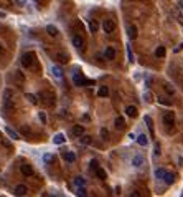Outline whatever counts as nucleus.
Wrapping results in <instances>:
<instances>
[{"mask_svg":"<svg viewBox=\"0 0 183 197\" xmlns=\"http://www.w3.org/2000/svg\"><path fill=\"white\" fill-rule=\"evenodd\" d=\"M21 66L23 68H36V55L33 53V51H26V53H23V56H21Z\"/></svg>","mask_w":183,"mask_h":197,"instance_id":"1","label":"nucleus"},{"mask_svg":"<svg viewBox=\"0 0 183 197\" xmlns=\"http://www.w3.org/2000/svg\"><path fill=\"white\" fill-rule=\"evenodd\" d=\"M13 109V98H2V111L9 114Z\"/></svg>","mask_w":183,"mask_h":197,"instance_id":"2","label":"nucleus"},{"mask_svg":"<svg viewBox=\"0 0 183 197\" xmlns=\"http://www.w3.org/2000/svg\"><path fill=\"white\" fill-rule=\"evenodd\" d=\"M53 58L56 60L58 63H61V65H64V63L69 61V56H68V53H64V51H54Z\"/></svg>","mask_w":183,"mask_h":197,"instance_id":"3","label":"nucleus"},{"mask_svg":"<svg viewBox=\"0 0 183 197\" xmlns=\"http://www.w3.org/2000/svg\"><path fill=\"white\" fill-rule=\"evenodd\" d=\"M163 124H165L167 128H173L175 126V114L173 113H165V116H163Z\"/></svg>","mask_w":183,"mask_h":197,"instance_id":"4","label":"nucleus"},{"mask_svg":"<svg viewBox=\"0 0 183 197\" xmlns=\"http://www.w3.org/2000/svg\"><path fill=\"white\" fill-rule=\"evenodd\" d=\"M73 45H74L79 51H84V40L81 35H74V37H73Z\"/></svg>","mask_w":183,"mask_h":197,"instance_id":"5","label":"nucleus"},{"mask_svg":"<svg viewBox=\"0 0 183 197\" xmlns=\"http://www.w3.org/2000/svg\"><path fill=\"white\" fill-rule=\"evenodd\" d=\"M13 81H15L18 86H21V84L25 83V75H23L20 70H15V71H13Z\"/></svg>","mask_w":183,"mask_h":197,"instance_id":"6","label":"nucleus"},{"mask_svg":"<svg viewBox=\"0 0 183 197\" xmlns=\"http://www.w3.org/2000/svg\"><path fill=\"white\" fill-rule=\"evenodd\" d=\"M38 98H41L46 105H53V103H54V96L51 95V93H48V91H41Z\"/></svg>","mask_w":183,"mask_h":197,"instance_id":"7","label":"nucleus"},{"mask_svg":"<svg viewBox=\"0 0 183 197\" xmlns=\"http://www.w3.org/2000/svg\"><path fill=\"white\" fill-rule=\"evenodd\" d=\"M73 81H74V84H76V86H83V84L91 83V81H87L83 75H79V73H74V76H73Z\"/></svg>","mask_w":183,"mask_h":197,"instance_id":"8","label":"nucleus"},{"mask_svg":"<svg viewBox=\"0 0 183 197\" xmlns=\"http://www.w3.org/2000/svg\"><path fill=\"white\" fill-rule=\"evenodd\" d=\"M102 28H104L106 33H112L114 30H116V23H114L112 20H104V23H102Z\"/></svg>","mask_w":183,"mask_h":197,"instance_id":"9","label":"nucleus"},{"mask_svg":"<svg viewBox=\"0 0 183 197\" xmlns=\"http://www.w3.org/2000/svg\"><path fill=\"white\" fill-rule=\"evenodd\" d=\"M144 162H145V159H144V156H140V154L132 157V166L134 167H140V166H144Z\"/></svg>","mask_w":183,"mask_h":197,"instance_id":"10","label":"nucleus"},{"mask_svg":"<svg viewBox=\"0 0 183 197\" xmlns=\"http://www.w3.org/2000/svg\"><path fill=\"white\" fill-rule=\"evenodd\" d=\"M20 171L23 176H33V167L30 166V164H23V166H20Z\"/></svg>","mask_w":183,"mask_h":197,"instance_id":"11","label":"nucleus"},{"mask_svg":"<svg viewBox=\"0 0 183 197\" xmlns=\"http://www.w3.org/2000/svg\"><path fill=\"white\" fill-rule=\"evenodd\" d=\"M26 192H28V189H26V185H23V184L17 185V187H15V191H13V194H15V196H26Z\"/></svg>","mask_w":183,"mask_h":197,"instance_id":"12","label":"nucleus"},{"mask_svg":"<svg viewBox=\"0 0 183 197\" xmlns=\"http://www.w3.org/2000/svg\"><path fill=\"white\" fill-rule=\"evenodd\" d=\"M63 159L71 164V162H74L76 161V154L74 152H71V151H66V152H63Z\"/></svg>","mask_w":183,"mask_h":197,"instance_id":"13","label":"nucleus"},{"mask_svg":"<svg viewBox=\"0 0 183 197\" xmlns=\"http://www.w3.org/2000/svg\"><path fill=\"white\" fill-rule=\"evenodd\" d=\"M127 35H129L130 40H135V38H137V27H135V25H129V27H127Z\"/></svg>","mask_w":183,"mask_h":197,"instance_id":"14","label":"nucleus"},{"mask_svg":"<svg viewBox=\"0 0 183 197\" xmlns=\"http://www.w3.org/2000/svg\"><path fill=\"white\" fill-rule=\"evenodd\" d=\"M104 56H106V60H114L116 58V50H114L112 46H107L104 51Z\"/></svg>","mask_w":183,"mask_h":197,"instance_id":"15","label":"nucleus"},{"mask_svg":"<svg viewBox=\"0 0 183 197\" xmlns=\"http://www.w3.org/2000/svg\"><path fill=\"white\" fill-rule=\"evenodd\" d=\"M73 134H74L76 138H81V136L84 134V128L83 126H73Z\"/></svg>","mask_w":183,"mask_h":197,"instance_id":"16","label":"nucleus"},{"mask_svg":"<svg viewBox=\"0 0 183 197\" xmlns=\"http://www.w3.org/2000/svg\"><path fill=\"white\" fill-rule=\"evenodd\" d=\"M125 113H127V116H130V118H135L137 116V108H135V106H127V108H125Z\"/></svg>","mask_w":183,"mask_h":197,"instance_id":"17","label":"nucleus"},{"mask_svg":"<svg viewBox=\"0 0 183 197\" xmlns=\"http://www.w3.org/2000/svg\"><path fill=\"white\" fill-rule=\"evenodd\" d=\"M46 33L50 35V37H58V28H56V27H53V25H48L46 27Z\"/></svg>","mask_w":183,"mask_h":197,"instance_id":"18","label":"nucleus"},{"mask_svg":"<svg viewBox=\"0 0 183 197\" xmlns=\"http://www.w3.org/2000/svg\"><path fill=\"white\" fill-rule=\"evenodd\" d=\"M51 73H53V76L54 78H63V71H61V68L59 66H51Z\"/></svg>","mask_w":183,"mask_h":197,"instance_id":"19","label":"nucleus"},{"mask_svg":"<svg viewBox=\"0 0 183 197\" xmlns=\"http://www.w3.org/2000/svg\"><path fill=\"white\" fill-rule=\"evenodd\" d=\"M114 124H116V129H124L125 128V121H124V118H116V123H114Z\"/></svg>","mask_w":183,"mask_h":197,"instance_id":"20","label":"nucleus"},{"mask_svg":"<svg viewBox=\"0 0 183 197\" xmlns=\"http://www.w3.org/2000/svg\"><path fill=\"white\" fill-rule=\"evenodd\" d=\"M165 53H167L165 46H158L157 50H155V56H157V58H163V56H165Z\"/></svg>","mask_w":183,"mask_h":197,"instance_id":"21","label":"nucleus"},{"mask_svg":"<svg viewBox=\"0 0 183 197\" xmlns=\"http://www.w3.org/2000/svg\"><path fill=\"white\" fill-rule=\"evenodd\" d=\"M163 180H165L167 184H173L175 180V176L172 174V172H165V176H163Z\"/></svg>","mask_w":183,"mask_h":197,"instance_id":"22","label":"nucleus"},{"mask_svg":"<svg viewBox=\"0 0 183 197\" xmlns=\"http://www.w3.org/2000/svg\"><path fill=\"white\" fill-rule=\"evenodd\" d=\"M5 131H7V134L10 136V138L15 141V139H20V136H18V133H15V131L12 129V128H5Z\"/></svg>","mask_w":183,"mask_h":197,"instance_id":"23","label":"nucleus"},{"mask_svg":"<svg viewBox=\"0 0 183 197\" xmlns=\"http://www.w3.org/2000/svg\"><path fill=\"white\" fill-rule=\"evenodd\" d=\"M137 143L140 144V146H147V144H149V139H147L145 134H140V136L137 138Z\"/></svg>","mask_w":183,"mask_h":197,"instance_id":"24","label":"nucleus"},{"mask_svg":"<svg viewBox=\"0 0 183 197\" xmlns=\"http://www.w3.org/2000/svg\"><path fill=\"white\" fill-rule=\"evenodd\" d=\"M97 95H99L101 98H106L109 95V88H107V86H101L99 91H97Z\"/></svg>","mask_w":183,"mask_h":197,"instance_id":"25","label":"nucleus"},{"mask_svg":"<svg viewBox=\"0 0 183 197\" xmlns=\"http://www.w3.org/2000/svg\"><path fill=\"white\" fill-rule=\"evenodd\" d=\"M64 141H66V138H64L63 134H56V136L53 138V143H54V144H63Z\"/></svg>","mask_w":183,"mask_h":197,"instance_id":"26","label":"nucleus"},{"mask_svg":"<svg viewBox=\"0 0 183 197\" xmlns=\"http://www.w3.org/2000/svg\"><path fill=\"white\" fill-rule=\"evenodd\" d=\"M96 176L99 177V179H102V180H104L106 177H107V174H106V171H104L102 167H97V169H96Z\"/></svg>","mask_w":183,"mask_h":197,"instance_id":"27","label":"nucleus"},{"mask_svg":"<svg viewBox=\"0 0 183 197\" xmlns=\"http://www.w3.org/2000/svg\"><path fill=\"white\" fill-rule=\"evenodd\" d=\"M76 194L81 196V197H84V196H87V191L84 189V185H79V187H76Z\"/></svg>","mask_w":183,"mask_h":197,"instance_id":"28","label":"nucleus"},{"mask_svg":"<svg viewBox=\"0 0 183 197\" xmlns=\"http://www.w3.org/2000/svg\"><path fill=\"white\" fill-rule=\"evenodd\" d=\"M26 100H28L31 105H36L38 103V98L35 96V95H31V93H26Z\"/></svg>","mask_w":183,"mask_h":197,"instance_id":"29","label":"nucleus"},{"mask_svg":"<svg viewBox=\"0 0 183 197\" xmlns=\"http://www.w3.org/2000/svg\"><path fill=\"white\" fill-rule=\"evenodd\" d=\"M97 28H99V25H97V23H96L94 20H91V22H89V30H91L92 33H96V32H97Z\"/></svg>","mask_w":183,"mask_h":197,"instance_id":"30","label":"nucleus"},{"mask_svg":"<svg viewBox=\"0 0 183 197\" xmlns=\"http://www.w3.org/2000/svg\"><path fill=\"white\" fill-rule=\"evenodd\" d=\"M145 123H147V126H149L150 133L154 134V123H152V119H150V116H145Z\"/></svg>","mask_w":183,"mask_h":197,"instance_id":"31","label":"nucleus"},{"mask_svg":"<svg viewBox=\"0 0 183 197\" xmlns=\"http://www.w3.org/2000/svg\"><path fill=\"white\" fill-rule=\"evenodd\" d=\"M73 184H74L76 187H79V185H84V179H83V177H74Z\"/></svg>","mask_w":183,"mask_h":197,"instance_id":"32","label":"nucleus"},{"mask_svg":"<svg viewBox=\"0 0 183 197\" xmlns=\"http://www.w3.org/2000/svg\"><path fill=\"white\" fill-rule=\"evenodd\" d=\"M165 169H157L155 171V176H157V179H163V176H165Z\"/></svg>","mask_w":183,"mask_h":197,"instance_id":"33","label":"nucleus"},{"mask_svg":"<svg viewBox=\"0 0 183 197\" xmlns=\"http://www.w3.org/2000/svg\"><path fill=\"white\" fill-rule=\"evenodd\" d=\"M101 138H102V139H109V133H107V129H106V128H102V129H101Z\"/></svg>","mask_w":183,"mask_h":197,"instance_id":"34","label":"nucleus"},{"mask_svg":"<svg viewBox=\"0 0 183 197\" xmlns=\"http://www.w3.org/2000/svg\"><path fill=\"white\" fill-rule=\"evenodd\" d=\"M158 103H160V105H167V106H168V105H172L170 101L167 100V98H163V96H160V98H158Z\"/></svg>","mask_w":183,"mask_h":197,"instance_id":"35","label":"nucleus"},{"mask_svg":"<svg viewBox=\"0 0 183 197\" xmlns=\"http://www.w3.org/2000/svg\"><path fill=\"white\" fill-rule=\"evenodd\" d=\"M81 143H83V144H89V143H91V138H89V136H83V138H81Z\"/></svg>","mask_w":183,"mask_h":197,"instance_id":"36","label":"nucleus"},{"mask_svg":"<svg viewBox=\"0 0 183 197\" xmlns=\"http://www.w3.org/2000/svg\"><path fill=\"white\" fill-rule=\"evenodd\" d=\"M97 167H99V166H97V161H96V159L91 161V171H96Z\"/></svg>","mask_w":183,"mask_h":197,"instance_id":"37","label":"nucleus"},{"mask_svg":"<svg viewBox=\"0 0 183 197\" xmlns=\"http://www.w3.org/2000/svg\"><path fill=\"white\" fill-rule=\"evenodd\" d=\"M144 98H145V101H149V103H150V101H154V100H152V95H150L149 91L144 93Z\"/></svg>","mask_w":183,"mask_h":197,"instance_id":"38","label":"nucleus"},{"mask_svg":"<svg viewBox=\"0 0 183 197\" xmlns=\"http://www.w3.org/2000/svg\"><path fill=\"white\" fill-rule=\"evenodd\" d=\"M38 116H40V121H41L43 124H45V123H46V116H45V113H40Z\"/></svg>","mask_w":183,"mask_h":197,"instance_id":"39","label":"nucleus"},{"mask_svg":"<svg viewBox=\"0 0 183 197\" xmlns=\"http://www.w3.org/2000/svg\"><path fill=\"white\" fill-rule=\"evenodd\" d=\"M155 156H160V146L155 144Z\"/></svg>","mask_w":183,"mask_h":197,"instance_id":"40","label":"nucleus"},{"mask_svg":"<svg viewBox=\"0 0 183 197\" xmlns=\"http://www.w3.org/2000/svg\"><path fill=\"white\" fill-rule=\"evenodd\" d=\"M165 89H167V91H168V93H170V95H173V88H170L168 84H167V86H165Z\"/></svg>","mask_w":183,"mask_h":197,"instance_id":"41","label":"nucleus"},{"mask_svg":"<svg viewBox=\"0 0 183 197\" xmlns=\"http://www.w3.org/2000/svg\"><path fill=\"white\" fill-rule=\"evenodd\" d=\"M127 55H129V60L132 61V53H130V48H129V46H127Z\"/></svg>","mask_w":183,"mask_h":197,"instance_id":"42","label":"nucleus"},{"mask_svg":"<svg viewBox=\"0 0 183 197\" xmlns=\"http://www.w3.org/2000/svg\"><path fill=\"white\" fill-rule=\"evenodd\" d=\"M45 161L48 162V161H51V154H45Z\"/></svg>","mask_w":183,"mask_h":197,"instance_id":"43","label":"nucleus"},{"mask_svg":"<svg viewBox=\"0 0 183 197\" xmlns=\"http://www.w3.org/2000/svg\"><path fill=\"white\" fill-rule=\"evenodd\" d=\"M17 2H18L20 5H25V0H17Z\"/></svg>","mask_w":183,"mask_h":197,"instance_id":"44","label":"nucleus"},{"mask_svg":"<svg viewBox=\"0 0 183 197\" xmlns=\"http://www.w3.org/2000/svg\"><path fill=\"white\" fill-rule=\"evenodd\" d=\"M0 18H5V13L4 12H0Z\"/></svg>","mask_w":183,"mask_h":197,"instance_id":"45","label":"nucleus"},{"mask_svg":"<svg viewBox=\"0 0 183 197\" xmlns=\"http://www.w3.org/2000/svg\"><path fill=\"white\" fill-rule=\"evenodd\" d=\"M2 51H4V46H2V43H0V53H2Z\"/></svg>","mask_w":183,"mask_h":197,"instance_id":"46","label":"nucleus"},{"mask_svg":"<svg viewBox=\"0 0 183 197\" xmlns=\"http://www.w3.org/2000/svg\"><path fill=\"white\" fill-rule=\"evenodd\" d=\"M45 2H46V0H40V4H45Z\"/></svg>","mask_w":183,"mask_h":197,"instance_id":"47","label":"nucleus"},{"mask_svg":"<svg viewBox=\"0 0 183 197\" xmlns=\"http://www.w3.org/2000/svg\"><path fill=\"white\" fill-rule=\"evenodd\" d=\"M0 139H2V138H0Z\"/></svg>","mask_w":183,"mask_h":197,"instance_id":"48","label":"nucleus"}]
</instances>
